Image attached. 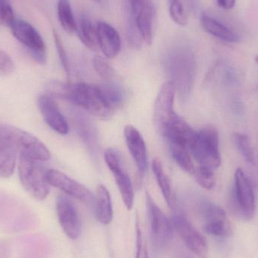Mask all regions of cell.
<instances>
[{"instance_id": "obj_30", "label": "cell", "mask_w": 258, "mask_h": 258, "mask_svg": "<svg viewBox=\"0 0 258 258\" xmlns=\"http://www.w3.org/2000/svg\"><path fill=\"white\" fill-rule=\"evenodd\" d=\"M93 65L97 74L107 81H110L114 77V70L106 59L96 55L93 59Z\"/></svg>"}, {"instance_id": "obj_25", "label": "cell", "mask_w": 258, "mask_h": 258, "mask_svg": "<svg viewBox=\"0 0 258 258\" xmlns=\"http://www.w3.org/2000/svg\"><path fill=\"white\" fill-rule=\"evenodd\" d=\"M169 147L171 156L176 163L186 172L194 174L196 168L191 159V153L189 149L185 146L175 143H169Z\"/></svg>"}, {"instance_id": "obj_3", "label": "cell", "mask_w": 258, "mask_h": 258, "mask_svg": "<svg viewBox=\"0 0 258 258\" xmlns=\"http://www.w3.org/2000/svg\"><path fill=\"white\" fill-rule=\"evenodd\" d=\"M189 152L200 166L218 169L221 165L219 149V134L216 128L207 125L197 132V138Z\"/></svg>"}, {"instance_id": "obj_27", "label": "cell", "mask_w": 258, "mask_h": 258, "mask_svg": "<svg viewBox=\"0 0 258 258\" xmlns=\"http://www.w3.org/2000/svg\"><path fill=\"white\" fill-rule=\"evenodd\" d=\"M77 130L82 139L86 143L89 148L94 151L97 148V136L95 128L91 125L89 120L82 115L77 118Z\"/></svg>"}, {"instance_id": "obj_28", "label": "cell", "mask_w": 258, "mask_h": 258, "mask_svg": "<svg viewBox=\"0 0 258 258\" xmlns=\"http://www.w3.org/2000/svg\"><path fill=\"white\" fill-rule=\"evenodd\" d=\"M233 138L236 148L243 156L245 160L251 165H254L255 159H254V150H253L249 137L245 134L235 133Z\"/></svg>"}, {"instance_id": "obj_23", "label": "cell", "mask_w": 258, "mask_h": 258, "mask_svg": "<svg viewBox=\"0 0 258 258\" xmlns=\"http://www.w3.org/2000/svg\"><path fill=\"white\" fill-rule=\"evenodd\" d=\"M77 32L80 41L88 48L95 51L100 50L97 28L90 20L86 18H82L77 27Z\"/></svg>"}, {"instance_id": "obj_38", "label": "cell", "mask_w": 258, "mask_h": 258, "mask_svg": "<svg viewBox=\"0 0 258 258\" xmlns=\"http://www.w3.org/2000/svg\"><path fill=\"white\" fill-rule=\"evenodd\" d=\"M180 258H194L192 257V255H190V254H188V253L186 252H183V254L180 255Z\"/></svg>"}, {"instance_id": "obj_19", "label": "cell", "mask_w": 258, "mask_h": 258, "mask_svg": "<svg viewBox=\"0 0 258 258\" xmlns=\"http://www.w3.org/2000/svg\"><path fill=\"white\" fill-rule=\"evenodd\" d=\"M161 134L168 139V143L181 144L189 150L197 138V132L177 116L164 128Z\"/></svg>"}, {"instance_id": "obj_37", "label": "cell", "mask_w": 258, "mask_h": 258, "mask_svg": "<svg viewBox=\"0 0 258 258\" xmlns=\"http://www.w3.org/2000/svg\"><path fill=\"white\" fill-rule=\"evenodd\" d=\"M183 7H184V6H183L182 0H169V10L180 9V8Z\"/></svg>"}, {"instance_id": "obj_4", "label": "cell", "mask_w": 258, "mask_h": 258, "mask_svg": "<svg viewBox=\"0 0 258 258\" xmlns=\"http://www.w3.org/2000/svg\"><path fill=\"white\" fill-rule=\"evenodd\" d=\"M46 171L40 161L19 156L18 174L21 184L30 197L39 201L45 200L49 194L50 185L45 179Z\"/></svg>"}, {"instance_id": "obj_11", "label": "cell", "mask_w": 258, "mask_h": 258, "mask_svg": "<svg viewBox=\"0 0 258 258\" xmlns=\"http://www.w3.org/2000/svg\"><path fill=\"white\" fill-rule=\"evenodd\" d=\"M45 179L50 186L57 188L67 195L77 199L84 204L89 206L95 204V197L87 187L61 171L55 169L47 170Z\"/></svg>"}, {"instance_id": "obj_8", "label": "cell", "mask_w": 258, "mask_h": 258, "mask_svg": "<svg viewBox=\"0 0 258 258\" xmlns=\"http://www.w3.org/2000/svg\"><path fill=\"white\" fill-rule=\"evenodd\" d=\"M199 212L203 220L205 233L218 238L231 236L232 227L227 221L224 209L207 199H203L199 204Z\"/></svg>"}, {"instance_id": "obj_32", "label": "cell", "mask_w": 258, "mask_h": 258, "mask_svg": "<svg viewBox=\"0 0 258 258\" xmlns=\"http://www.w3.org/2000/svg\"><path fill=\"white\" fill-rule=\"evenodd\" d=\"M12 6L7 0H0V25H10L15 20Z\"/></svg>"}, {"instance_id": "obj_31", "label": "cell", "mask_w": 258, "mask_h": 258, "mask_svg": "<svg viewBox=\"0 0 258 258\" xmlns=\"http://www.w3.org/2000/svg\"><path fill=\"white\" fill-rule=\"evenodd\" d=\"M54 35V43H55L56 49H57V54H58L59 58H60V63L62 67L64 69L67 74H70V64L69 60H68V55H67L66 51H65L64 47L62 43L61 39H60L59 35L57 34L55 30L53 31Z\"/></svg>"}, {"instance_id": "obj_5", "label": "cell", "mask_w": 258, "mask_h": 258, "mask_svg": "<svg viewBox=\"0 0 258 258\" xmlns=\"http://www.w3.org/2000/svg\"><path fill=\"white\" fill-rule=\"evenodd\" d=\"M231 203L232 209L238 216L246 221L254 218L256 210L254 189L249 179L241 168H238L235 172Z\"/></svg>"}, {"instance_id": "obj_33", "label": "cell", "mask_w": 258, "mask_h": 258, "mask_svg": "<svg viewBox=\"0 0 258 258\" xmlns=\"http://www.w3.org/2000/svg\"><path fill=\"white\" fill-rule=\"evenodd\" d=\"M137 234V251L135 258H150L149 257L148 250H147V244L143 236L142 231L140 227L139 223L136 224Z\"/></svg>"}, {"instance_id": "obj_9", "label": "cell", "mask_w": 258, "mask_h": 258, "mask_svg": "<svg viewBox=\"0 0 258 258\" xmlns=\"http://www.w3.org/2000/svg\"><path fill=\"white\" fill-rule=\"evenodd\" d=\"M9 27L14 37L19 41L30 51L38 63L46 62V48L39 32L27 21L15 19Z\"/></svg>"}, {"instance_id": "obj_22", "label": "cell", "mask_w": 258, "mask_h": 258, "mask_svg": "<svg viewBox=\"0 0 258 258\" xmlns=\"http://www.w3.org/2000/svg\"><path fill=\"white\" fill-rule=\"evenodd\" d=\"M152 167H153V171L156 177V181L160 187L164 199L168 206L171 209H174L175 207V200H174L172 188H171V180L165 172L162 162L159 159H155L153 161Z\"/></svg>"}, {"instance_id": "obj_1", "label": "cell", "mask_w": 258, "mask_h": 258, "mask_svg": "<svg viewBox=\"0 0 258 258\" xmlns=\"http://www.w3.org/2000/svg\"><path fill=\"white\" fill-rule=\"evenodd\" d=\"M167 74L182 100L190 95L195 80L197 61L192 50L184 45L173 47L165 57Z\"/></svg>"}, {"instance_id": "obj_6", "label": "cell", "mask_w": 258, "mask_h": 258, "mask_svg": "<svg viewBox=\"0 0 258 258\" xmlns=\"http://www.w3.org/2000/svg\"><path fill=\"white\" fill-rule=\"evenodd\" d=\"M7 133L20 156L43 162L49 160L51 153L46 146L34 135L22 129L7 125Z\"/></svg>"}, {"instance_id": "obj_16", "label": "cell", "mask_w": 258, "mask_h": 258, "mask_svg": "<svg viewBox=\"0 0 258 258\" xmlns=\"http://www.w3.org/2000/svg\"><path fill=\"white\" fill-rule=\"evenodd\" d=\"M125 142L136 164L140 174H144L147 168V153L144 138L138 129L128 125L124 129Z\"/></svg>"}, {"instance_id": "obj_34", "label": "cell", "mask_w": 258, "mask_h": 258, "mask_svg": "<svg viewBox=\"0 0 258 258\" xmlns=\"http://www.w3.org/2000/svg\"><path fill=\"white\" fill-rule=\"evenodd\" d=\"M15 63L10 56L0 50V75H10L15 71Z\"/></svg>"}, {"instance_id": "obj_35", "label": "cell", "mask_w": 258, "mask_h": 258, "mask_svg": "<svg viewBox=\"0 0 258 258\" xmlns=\"http://www.w3.org/2000/svg\"><path fill=\"white\" fill-rule=\"evenodd\" d=\"M231 108L232 110H233L236 114L241 115L243 113V104H242V101H241L240 98L236 97V98L232 101Z\"/></svg>"}, {"instance_id": "obj_41", "label": "cell", "mask_w": 258, "mask_h": 258, "mask_svg": "<svg viewBox=\"0 0 258 258\" xmlns=\"http://www.w3.org/2000/svg\"><path fill=\"white\" fill-rule=\"evenodd\" d=\"M257 89H258V86H257Z\"/></svg>"}, {"instance_id": "obj_21", "label": "cell", "mask_w": 258, "mask_h": 258, "mask_svg": "<svg viewBox=\"0 0 258 258\" xmlns=\"http://www.w3.org/2000/svg\"><path fill=\"white\" fill-rule=\"evenodd\" d=\"M94 206L97 220L103 225L110 224L113 218V205L110 192L104 185L97 186Z\"/></svg>"}, {"instance_id": "obj_15", "label": "cell", "mask_w": 258, "mask_h": 258, "mask_svg": "<svg viewBox=\"0 0 258 258\" xmlns=\"http://www.w3.org/2000/svg\"><path fill=\"white\" fill-rule=\"evenodd\" d=\"M38 107L44 120L50 128L62 135L69 132L68 122L52 97L48 95L39 96Z\"/></svg>"}, {"instance_id": "obj_17", "label": "cell", "mask_w": 258, "mask_h": 258, "mask_svg": "<svg viewBox=\"0 0 258 258\" xmlns=\"http://www.w3.org/2000/svg\"><path fill=\"white\" fill-rule=\"evenodd\" d=\"M99 49L107 58L112 59L119 54L121 49V39L117 30L105 21L97 24Z\"/></svg>"}, {"instance_id": "obj_18", "label": "cell", "mask_w": 258, "mask_h": 258, "mask_svg": "<svg viewBox=\"0 0 258 258\" xmlns=\"http://www.w3.org/2000/svg\"><path fill=\"white\" fill-rule=\"evenodd\" d=\"M18 153L8 135L6 124L0 123V177L8 178L13 174Z\"/></svg>"}, {"instance_id": "obj_20", "label": "cell", "mask_w": 258, "mask_h": 258, "mask_svg": "<svg viewBox=\"0 0 258 258\" xmlns=\"http://www.w3.org/2000/svg\"><path fill=\"white\" fill-rule=\"evenodd\" d=\"M201 23L206 33L220 40L229 43H236L239 41V36L237 33L221 21L208 14L203 13L202 15Z\"/></svg>"}, {"instance_id": "obj_39", "label": "cell", "mask_w": 258, "mask_h": 258, "mask_svg": "<svg viewBox=\"0 0 258 258\" xmlns=\"http://www.w3.org/2000/svg\"><path fill=\"white\" fill-rule=\"evenodd\" d=\"M254 61H255V63L258 64V54L257 55H256L255 57H254Z\"/></svg>"}, {"instance_id": "obj_13", "label": "cell", "mask_w": 258, "mask_h": 258, "mask_svg": "<svg viewBox=\"0 0 258 258\" xmlns=\"http://www.w3.org/2000/svg\"><path fill=\"white\" fill-rule=\"evenodd\" d=\"M105 161L114 176L116 185L122 197V201L128 210H132L134 205V189L130 177L124 168L119 154L112 148L105 152Z\"/></svg>"}, {"instance_id": "obj_12", "label": "cell", "mask_w": 258, "mask_h": 258, "mask_svg": "<svg viewBox=\"0 0 258 258\" xmlns=\"http://www.w3.org/2000/svg\"><path fill=\"white\" fill-rule=\"evenodd\" d=\"M175 94V86L171 81L164 83L158 94L154 105V121L160 133L177 116L174 109Z\"/></svg>"}, {"instance_id": "obj_36", "label": "cell", "mask_w": 258, "mask_h": 258, "mask_svg": "<svg viewBox=\"0 0 258 258\" xmlns=\"http://www.w3.org/2000/svg\"><path fill=\"white\" fill-rule=\"evenodd\" d=\"M218 6L224 10H230L234 7L236 0H216Z\"/></svg>"}, {"instance_id": "obj_2", "label": "cell", "mask_w": 258, "mask_h": 258, "mask_svg": "<svg viewBox=\"0 0 258 258\" xmlns=\"http://www.w3.org/2000/svg\"><path fill=\"white\" fill-rule=\"evenodd\" d=\"M65 100L101 119L110 118L113 113V109L104 99L98 86L84 83L68 84Z\"/></svg>"}, {"instance_id": "obj_7", "label": "cell", "mask_w": 258, "mask_h": 258, "mask_svg": "<svg viewBox=\"0 0 258 258\" xmlns=\"http://www.w3.org/2000/svg\"><path fill=\"white\" fill-rule=\"evenodd\" d=\"M173 226L182 240L191 252L201 258H206L209 253L207 242L204 236L197 230L184 212L174 211L172 215Z\"/></svg>"}, {"instance_id": "obj_29", "label": "cell", "mask_w": 258, "mask_h": 258, "mask_svg": "<svg viewBox=\"0 0 258 258\" xmlns=\"http://www.w3.org/2000/svg\"><path fill=\"white\" fill-rule=\"evenodd\" d=\"M197 183L204 189L212 190L216 185L215 171L206 167L199 166L194 171Z\"/></svg>"}, {"instance_id": "obj_24", "label": "cell", "mask_w": 258, "mask_h": 258, "mask_svg": "<svg viewBox=\"0 0 258 258\" xmlns=\"http://www.w3.org/2000/svg\"><path fill=\"white\" fill-rule=\"evenodd\" d=\"M57 16L62 28L68 34H73L77 31L78 26L76 23L70 0H58Z\"/></svg>"}, {"instance_id": "obj_40", "label": "cell", "mask_w": 258, "mask_h": 258, "mask_svg": "<svg viewBox=\"0 0 258 258\" xmlns=\"http://www.w3.org/2000/svg\"><path fill=\"white\" fill-rule=\"evenodd\" d=\"M92 1L95 2V3H100L101 0H92Z\"/></svg>"}, {"instance_id": "obj_14", "label": "cell", "mask_w": 258, "mask_h": 258, "mask_svg": "<svg viewBox=\"0 0 258 258\" xmlns=\"http://www.w3.org/2000/svg\"><path fill=\"white\" fill-rule=\"evenodd\" d=\"M56 212L63 233L73 240L78 239L81 233V221L75 206L67 196L57 197Z\"/></svg>"}, {"instance_id": "obj_10", "label": "cell", "mask_w": 258, "mask_h": 258, "mask_svg": "<svg viewBox=\"0 0 258 258\" xmlns=\"http://www.w3.org/2000/svg\"><path fill=\"white\" fill-rule=\"evenodd\" d=\"M147 206L150 221V232L153 245L158 249L164 248L173 238L174 226L172 221L158 207L147 192Z\"/></svg>"}, {"instance_id": "obj_26", "label": "cell", "mask_w": 258, "mask_h": 258, "mask_svg": "<svg viewBox=\"0 0 258 258\" xmlns=\"http://www.w3.org/2000/svg\"><path fill=\"white\" fill-rule=\"evenodd\" d=\"M98 86L104 99L113 110L122 104L124 100L123 92L118 85L113 83H105Z\"/></svg>"}]
</instances>
